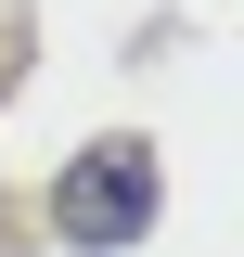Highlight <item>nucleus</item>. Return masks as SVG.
I'll return each mask as SVG.
<instances>
[{
  "instance_id": "1",
  "label": "nucleus",
  "mask_w": 244,
  "mask_h": 257,
  "mask_svg": "<svg viewBox=\"0 0 244 257\" xmlns=\"http://www.w3.org/2000/svg\"><path fill=\"white\" fill-rule=\"evenodd\" d=\"M52 231H64V244H142V231H154V155H142V142H90V155H77V167H64V193H52Z\"/></svg>"
}]
</instances>
